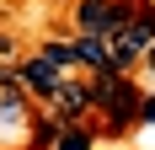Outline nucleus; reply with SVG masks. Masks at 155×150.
I'll use <instances>...</instances> for the list:
<instances>
[{
    "label": "nucleus",
    "mask_w": 155,
    "mask_h": 150,
    "mask_svg": "<svg viewBox=\"0 0 155 150\" xmlns=\"http://www.w3.org/2000/svg\"><path fill=\"white\" fill-rule=\"evenodd\" d=\"M54 5H70V0H54Z\"/></svg>",
    "instance_id": "obj_11"
},
{
    "label": "nucleus",
    "mask_w": 155,
    "mask_h": 150,
    "mask_svg": "<svg viewBox=\"0 0 155 150\" xmlns=\"http://www.w3.org/2000/svg\"><path fill=\"white\" fill-rule=\"evenodd\" d=\"M139 64H144V75H150V80H155V43L144 48V59H139Z\"/></svg>",
    "instance_id": "obj_10"
},
{
    "label": "nucleus",
    "mask_w": 155,
    "mask_h": 150,
    "mask_svg": "<svg viewBox=\"0 0 155 150\" xmlns=\"http://www.w3.org/2000/svg\"><path fill=\"white\" fill-rule=\"evenodd\" d=\"M80 70H107V38H75Z\"/></svg>",
    "instance_id": "obj_5"
},
{
    "label": "nucleus",
    "mask_w": 155,
    "mask_h": 150,
    "mask_svg": "<svg viewBox=\"0 0 155 150\" xmlns=\"http://www.w3.org/2000/svg\"><path fill=\"white\" fill-rule=\"evenodd\" d=\"M75 5V38H112L139 0H70Z\"/></svg>",
    "instance_id": "obj_2"
},
{
    "label": "nucleus",
    "mask_w": 155,
    "mask_h": 150,
    "mask_svg": "<svg viewBox=\"0 0 155 150\" xmlns=\"http://www.w3.org/2000/svg\"><path fill=\"white\" fill-rule=\"evenodd\" d=\"M91 129H86V123H64L59 129V139H54V150H91Z\"/></svg>",
    "instance_id": "obj_6"
},
{
    "label": "nucleus",
    "mask_w": 155,
    "mask_h": 150,
    "mask_svg": "<svg viewBox=\"0 0 155 150\" xmlns=\"http://www.w3.org/2000/svg\"><path fill=\"white\" fill-rule=\"evenodd\" d=\"M11 75L21 80V91H32V97H43V102H48V91H54V86L64 80V70H59L54 59H48V54H27V59L16 64Z\"/></svg>",
    "instance_id": "obj_3"
},
{
    "label": "nucleus",
    "mask_w": 155,
    "mask_h": 150,
    "mask_svg": "<svg viewBox=\"0 0 155 150\" xmlns=\"http://www.w3.org/2000/svg\"><path fill=\"white\" fill-rule=\"evenodd\" d=\"M86 86H91V107L112 123V129L139 123V86H134L128 75H118V70H91Z\"/></svg>",
    "instance_id": "obj_1"
},
{
    "label": "nucleus",
    "mask_w": 155,
    "mask_h": 150,
    "mask_svg": "<svg viewBox=\"0 0 155 150\" xmlns=\"http://www.w3.org/2000/svg\"><path fill=\"white\" fill-rule=\"evenodd\" d=\"M59 129H64L59 113H43V118L32 123V145H54V139H59Z\"/></svg>",
    "instance_id": "obj_8"
},
{
    "label": "nucleus",
    "mask_w": 155,
    "mask_h": 150,
    "mask_svg": "<svg viewBox=\"0 0 155 150\" xmlns=\"http://www.w3.org/2000/svg\"><path fill=\"white\" fill-rule=\"evenodd\" d=\"M38 54H48V59L59 64V70H70V64H80V59H75V38H48V43L38 48Z\"/></svg>",
    "instance_id": "obj_7"
},
{
    "label": "nucleus",
    "mask_w": 155,
    "mask_h": 150,
    "mask_svg": "<svg viewBox=\"0 0 155 150\" xmlns=\"http://www.w3.org/2000/svg\"><path fill=\"white\" fill-rule=\"evenodd\" d=\"M48 113H59L64 123H80L86 113H91V86H86V80H70V75H64L59 86L48 91Z\"/></svg>",
    "instance_id": "obj_4"
},
{
    "label": "nucleus",
    "mask_w": 155,
    "mask_h": 150,
    "mask_svg": "<svg viewBox=\"0 0 155 150\" xmlns=\"http://www.w3.org/2000/svg\"><path fill=\"white\" fill-rule=\"evenodd\" d=\"M139 123H155V91H139Z\"/></svg>",
    "instance_id": "obj_9"
}]
</instances>
